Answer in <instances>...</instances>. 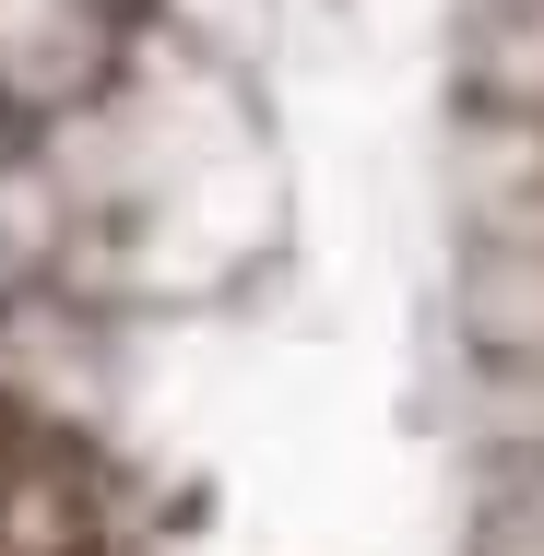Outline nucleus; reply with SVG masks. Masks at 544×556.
I'll return each mask as SVG.
<instances>
[{
	"label": "nucleus",
	"mask_w": 544,
	"mask_h": 556,
	"mask_svg": "<svg viewBox=\"0 0 544 556\" xmlns=\"http://www.w3.org/2000/svg\"><path fill=\"white\" fill-rule=\"evenodd\" d=\"M0 556H107L96 497H84V462L48 439L36 415H12V403H0Z\"/></svg>",
	"instance_id": "obj_1"
}]
</instances>
